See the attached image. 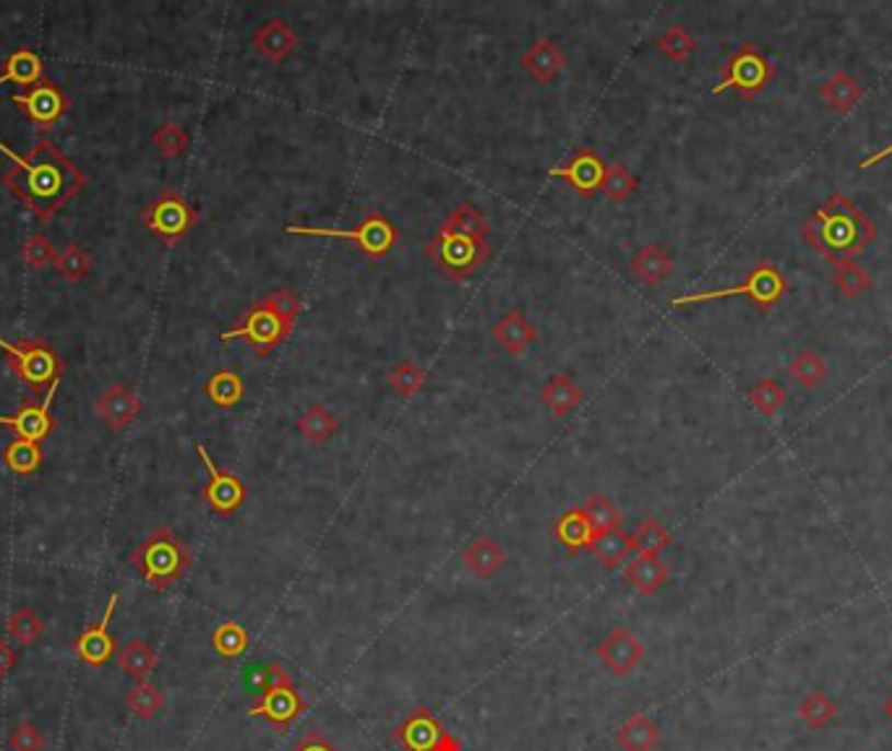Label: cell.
I'll use <instances>...</instances> for the list:
<instances>
[{"label": "cell", "instance_id": "cell-53", "mask_svg": "<svg viewBox=\"0 0 892 751\" xmlns=\"http://www.w3.org/2000/svg\"><path fill=\"white\" fill-rule=\"evenodd\" d=\"M9 743H11V751H43L45 736H43V730L34 726V722L24 720L11 730Z\"/></svg>", "mask_w": 892, "mask_h": 751}, {"label": "cell", "instance_id": "cell-13", "mask_svg": "<svg viewBox=\"0 0 892 751\" xmlns=\"http://www.w3.org/2000/svg\"><path fill=\"white\" fill-rule=\"evenodd\" d=\"M196 452L209 473L207 486L202 488V499L207 501L211 512L219 516L236 514L238 509L245 504V499H249V488H245V483L238 478L236 473L217 467L215 459H211V454L207 452V446L196 444Z\"/></svg>", "mask_w": 892, "mask_h": 751}, {"label": "cell", "instance_id": "cell-23", "mask_svg": "<svg viewBox=\"0 0 892 751\" xmlns=\"http://www.w3.org/2000/svg\"><path fill=\"white\" fill-rule=\"evenodd\" d=\"M663 730L657 722L644 713H634L624 726L616 730L614 741L624 751H655L661 747Z\"/></svg>", "mask_w": 892, "mask_h": 751}, {"label": "cell", "instance_id": "cell-22", "mask_svg": "<svg viewBox=\"0 0 892 751\" xmlns=\"http://www.w3.org/2000/svg\"><path fill=\"white\" fill-rule=\"evenodd\" d=\"M491 337L493 342L501 344L510 355H523L525 350L538 340V329H535L519 311H510L493 323Z\"/></svg>", "mask_w": 892, "mask_h": 751}, {"label": "cell", "instance_id": "cell-54", "mask_svg": "<svg viewBox=\"0 0 892 751\" xmlns=\"http://www.w3.org/2000/svg\"><path fill=\"white\" fill-rule=\"evenodd\" d=\"M287 751H340V749L334 747L332 739L321 733V730H311V733H306L304 739L295 741Z\"/></svg>", "mask_w": 892, "mask_h": 751}, {"label": "cell", "instance_id": "cell-47", "mask_svg": "<svg viewBox=\"0 0 892 751\" xmlns=\"http://www.w3.org/2000/svg\"><path fill=\"white\" fill-rule=\"evenodd\" d=\"M152 144L164 160H178V157H183L185 151H188L191 136L188 130L178 126V123H162V126L152 134Z\"/></svg>", "mask_w": 892, "mask_h": 751}, {"label": "cell", "instance_id": "cell-10", "mask_svg": "<svg viewBox=\"0 0 892 751\" xmlns=\"http://www.w3.org/2000/svg\"><path fill=\"white\" fill-rule=\"evenodd\" d=\"M141 223L164 246H175L178 240L194 230V225L198 223V212L178 191H164L162 196H157L141 212Z\"/></svg>", "mask_w": 892, "mask_h": 751}, {"label": "cell", "instance_id": "cell-25", "mask_svg": "<svg viewBox=\"0 0 892 751\" xmlns=\"http://www.w3.org/2000/svg\"><path fill=\"white\" fill-rule=\"evenodd\" d=\"M629 269L642 285L657 287L671 277V272H674V259H671L661 246H644L634 253V259L629 261Z\"/></svg>", "mask_w": 892, "mask_h": 751}, {"label": "cell", "instance_id": "cell-28", "mask_svg": "<svg viewBox=\"0 0 892 751\" xmlns=\"http://www.w3.org/2000/svg\"><path fill=\"white\" fill-rule=\"evenodd\" d=\"M540 399H544V405L553 412L556 418H564L572 410L580 408L585 395H582V389L572 382V376L556 374L544 384V389H540Z\"/></svg>", "mask_w": 892, "mask_h": 751}, {"label": "cell", "instance_id": "cell-21", "mask_svg": "<svg viewBox=\"0 0 892 751\" xmlns=\"http://www.w3.org/2000/svg\"><path fill=\"white\" fill-rule=\"evenodd\" d=\"M523 68L538 84H548L567 68V55L556 39L540 37L523 55Z\"/></svg>", "mask_w": 892, "mask_h": 751}, {"label": "cell", "instance_id": "cell-37", "mask_svg": "<svg viewBox=\"0 0 892 751\" xmlns=\"http://www.w3.org/2000/svg\"><path fill=\"white\" fill-rule=\"evenodd\" d=\"M211 647L222 660H238L249 652L251 637L243 624L238 622H222L211 634Z\"/></svg>", "mask_w": 892, "mask_h": 751}, {"label": "cell", "instance_id": "cell-38", "mask_svg": "<svg viewBox=\"0 0 892 751\" xmlns=\"http://www.w3.org/2000/svg\"><path fill=\"white\" fill-rule=\"evenodd\" d=\"M43 634H45L43 618H39L37 613L30 608V605H22L19 611H13L9 624H5V637H11L13 642L22 645V647L39 642Z\"/></svg>", "mask_w": 892, "mask_h": 751}, {"label": "cell", "instance_id": "cell-44", "mask_svg": "<svg viewBox=\"0 0 892 751\" xmlns=\"http://www.w3.org/2000/svg\"><path fill=\"white\" fill-rule=\"evenodd\" d=\"M126 705L136 715V718L152 720L155 715H160V709L164 707V697L155 684H149V681H139V684H136L131 692L126 694Z\"/></svg>", "mask_w": 892, "mask_h": 751}, {"label": "cell", "instance_id": "cell-35", "mask_svg": "<svg viewBox=\"0 0 892 751\" xmlns=\"http://www.w3.org/2000/svg\"><path fill=\"white\" fill-rule=\"evenodd\" d=\"M298 431L304 433L306 441L311 444H327L334 433L340 431V420L329 412L324 405H308L304 416L298 420Z\"/></svg>", "mask_w": 892, "mask_h": 751}, {"label": "cell", "instance_id": "cell-29", "mask_svg": "<svg viewBox=\"0 0 892 751\" xmlns=\"http://www.w3.org/2000/svg\"><path fill=\"white\" fill-rule=\"evenodd\" d=\"M668 577L671 569L661 561V556H637L627 567V582L642 595H655Z\"/></svg>", "mask_w": 892, "mask_h": 751}, {"label": "cell", "instance_id": "cell-36", "mask_svg": "<svg viewBox=\"0 0 892 751\" xmlns=\"http://www.w3.org/2000/svg\"><path fill=\"white\" fill-rule=\"evenodd\" d=\"M590 550H593V556L598 558L603 567L614 569L627 561V556L634 550V541H631V535L621 533V530H614V533L595 535Z\"/></svg>", "mask_w": 892, "mask_h": 751}, {"label": "cell", "instance_id": "cell-50", "mask_svg": "<svg viewBox=\"0 0 892 751\" xmlns=\"http://www.w3.org/2000/svg\"><path fill=\"white\" fill-rule=\"evenodd\" d=\"M22 259L30 269H45L47 264H55L58 251H55V246L43 236V232H32L22 246Z\"/></svg>", "mask_w": 892, "mask_h": 751}, {"label": "cell", "instance_id": "cell-15", "mask_svg": "<svg viewBox=\"0 0 892 751\" xmlns=\"http://www.w3.org/2000/svg\"><path fill=\"white\" fill-rule=\"evenodd\" d=\"M58 387L60 384H53V387L47 389L43 402H39V399H30V402H24L22 408H19L16 412H11V416H0V425H3V429H11L19 439L37 441V444H43V441L55 431V418L50 412V405H53V397H55V391H58Z\"/></svg>", "mask_w": 892, "mask_h": 751}, {"label": "cell", "instance_id": "cell-18", "mask_svg": "<svg viewBox=\"0 0 892 751\" xmlns=\"http://www.w3.org/2000/svg\"><path fill=\"white\" fill-rule=\"evenodd\" d=\"M94 412L107 429L126 431L141 416V399L126 384H110L94 402Z\"/></svg>", "mask_w": 892, "mask_h": 751}, {"label": "cell", "instance_id": "cell-5", "mask_svg": "<svg viewBox=\"0 0 892 751\" xmlns=\"http://www.w3.org/2000/svg\"><path fill=\"white\" fill-rule=\"evenodd\" d=\"M786 291H788V282L784 277V272H780V269L775 264H767V261H765V264L754 266L750 272V277H746L736 287H723V291L682 295V298L671 300V306L684 308V306H695V303L741 298V295H744V298H750L754 306L762 308V311H770L773 306H778V303L784 300Z\"/></svg>", "mask_w": 892, "mask_h": 751}, {"label": "cell", "instance_id": "cell-27", "mask_svg": "<svg viewBox=\"0 0 892 751\" xmlns=\"http://www.w3.org/2000/svg\"><path fill=\"white\" fill-rule=\"evenodd\" d=\"M45 79V60L39 58L34 50H22L11 53L3 64V76H0V84H19V87H34Z\"/></svg>", "mask_w": 892, "mask_h": 751}, {"label": "cell", "instance_id": "cell-45", "mask_svg": "<svg viewBox=\"0 0 892 751\" xmlns=\"http://www.w3.org/2000/svg\"><path fill=\"white\" fill-rule=\"evenodd\" d=\"M631 541H634L637 556H661L663 550L671 546V533L661 525V522L650 516V520H644L642 525L637 527Z\"/></svg>", "mask_w": 892, "mask_h": 751}, {"label": "cell", "instance_id": "cell-43", "mask_svg": "<svg viewBox=\"0 0 892 751\" xmlns=\"http://www.w3.org/2000/svg\"><path fill=\"white\" fill-rule=\"evenodd\" d=\"M657 50H661L665 58L674 60V64H686V60L691 58V53H695V37H691V32L686 30L682 24H674L668 26L661 37H657Z\"/></svg>", "mask_w": 892, "mask_h": 751}, {"label": "cell", "instance_id": "cell-39", "mask_svg": "<svg viewBox=\"0 0 892 751\" xmlns=\"http://www.w3.org/2000/svg\"><path fill=\"white\" fill-rule=\"evenodd\" d=\"M799 718L804 720L812 730H825L830 722L838 718V705H835V702L830 699L825 692L816 689V692L807 694V697L801 699Z\"/></svg>", "mask_w": 892, "mask_h": 751}, {"label": "cell", "instance_id": "cell-7", "mask_svg": "<svg viewBox=\"0 0 892 751\" xmlns=\"http://www.w3.org/2000/svg\"><path fill=\"white\" fill-rule=\"evenodd\" d=\"M293 329H295V323L283 319V316L274 311L270 303L262 298V300L253 303L249 311H245L243 321L236 323L232 329H225V332L219 334V340L222 342L243 340V342H249L259 355H270L272 350H277L279 344H285L287 340H290Z\"/></svg>", "mask_w": 892, "mask_h": 751}, {"label": "cell", "instance_id": "cell-34", "mask_svg": "<svg viewBox=\"0 0 892 751\" xmlns=\"http://www.w3.org/2000/svg\"><path fill=\"white\" fill-rule=\"evenodd\" d=\"M864 98V87L850 73H835L822 84V100L827 102L830 110L846 113Z\"/></svg>", "mask_w": 892, "mask_h": 751}, {"label": "cell", "instance_id": "cell-51", "mask_svg": "<svg viewBox=\"0 0 892 751\" xmlns=\"http://www.w3.org/2000/svg\"><path fill=\"white\" fill-rule=\"evenodd\" d=\"M603 191L610 202H627V198L637 191V178L624 168V164H614L606 172V181H603Z\"/></svg>", "mask_w": 892, "mask_h": 751}, {"label": "cell", "instance_id": "cell-16", "mask_svg": "<svg viewBox=\"0 0 892 751\" xmlns=\"http://www.w3.org/2000/svg\"><path fill=\"white\" fill-rule=\"evenodd\" d=\"M115 605H118V595L113 592L107 601L102 622L92 624L89 629L81 631L77 637V642H73V655H77L79 660H84L87 665H92V668L105 665L115 658V652H118V645H115L113 634H110V629H107L110 618H113V613H115Z\"/></svg>", "mask_w": 892, "mask_h": 751}, {"label": "cell", "instance_id": "cell-14", "mask_svg": "<svg viewBox=\"0 0 892 751\" xmlns=\"http://www.w3.org/2000/svg\"><path fill=\"white\" fill-rule=\"evenodd\" d=\"M11 100L34 123V128L43 130V134L68 113V98L47 79L34 84L30 92L13 94Z\"/></svg>", "mask_w": 892, "mask_h": 751}, {"label": "cell", "instance_id": "cell-41", "mask_svg": "<svg viewBox=\"0 0 892 751\" xmlns=\"http://www.w3.org/2000/svg\"><path fill=\"white\" fill-rule=\"evenodd\" d=\"M788 374H791L796 382L801 384L804 389H816L822 382H825L827 376V365H825V357L812 353V350H801L799 355L793 357L791 363H788Z\"/></svg>", "mask_w": 892, "mask_h": 751}, {"label": "cell", "instance_id": "cell-55", "mask_svg": "<svg viewBox=\"0 0 892 751\" xmlns=\"http://www.w3.org/2000/svg\"><path fill=\"white\" fill-rule=\"evenodd\" d=\"M16 663H19L16 650L9 645V639L0 637V679L11 676V671L16 668Z\"/></svg>", "mask_w": 892, "mask_h": 751}, {"label": "cell", "instance_id": "cell-17", "mask_svg": "<svg viewBox=\"0 0 892 751\" xmlns=\"http://www.w3.org/2000/svg\"><path fill=\"white\" fill-rule=\"evenodd\" d=\"M595 655L603 660L614 676H629L634 668H640L644 658V647L627 626H616L603 642L595 647Z\"/></svg>", "mask_w": 892, "mask_h": 751}, {"label": "cell", "instance_id": "cell-6", "mask_svg": "<svg viewBox=\"0 0 892 751\" xmlns=\"http://www.w3.org/2000/svg\"><path fill=\"white\" fill-rule=\"evenodd\" d=\"M425 257L434 261L449 280L465 282L489 261L491 243L489 240L438 230L436 238L425 248Z\"/></svg>", "mask_w": 892, "mask_h": 751}, {"label": "cell", "instance_id": "cell-1", "mask_svg": "<svg viewBox=\"0 0 892 751\" xmlns=\"http://www.w3.org/2000/svg\"><path fill=\"white\" fill-rule=\"evenodd\" d=\"M0 151L13 162L0 181L39 223H50L87 185L84 172L47 136H39L30 155H19L5 141H0Z\"/></svg>", "mask_w": 892, "mask_h": 751}, {"label": "cell", "instance_id": "cell-4", "mask_svg": "<svg viewBox=\"0 0 892 751\" xmlns=\"http://www.w3.org/2000/svg\"><path fill=\"white\" fill-rule=\"evenodd\" d=\"M0 350L5 353V365L19 382H24L34 395L60 384L66 361L45 340H19L9 342L0 337Z\"/></svg>", "mask_w": 892, "mask_h": 751}, {"label": "cell", "instance_id": "cell-52", "mask_svg": "<svg viewBox=\"0 0 892 751\" xmlns=\"http://www.w3.org/2000/svg\"><path fill=\"white\" fill-rule=\"evenodd\" d=\"M270 306L277 311L283 319H287L290 323L298 321V316L304 314V300L295 295L290 287H279V291H272L270 295L264 298Z\"/></svg>", "mask_w": 892, "mask_h": 751}, {"label": "cell", "instance_id": "cell-49", "mask_svg": "<svg viewBox=\"0 0 892 751\" xmlns=\"http://www.w3.org/2000/svg\"><path fill=\"white\" fill-rule=\"evenodd\" d=\"M786 399H788L786 389L780 387V384L775 382V378H759V382L754 384L752 391H750V402H752L754 408H757L765 418H773L775 412L784 408Z\"/></svg>", "mask_w": 892, "mask_h": 751}, {"label": "cell", "instance_id": "cell-19", "mask_svg": "<svg viewBox=\"0 0 892 751\" xmlns=\"http://www.w3.org/2000/svg\"><path fill=\"white\" fill-rule=\"evenodd\" d=\"M606 172H608V164L603 162L593 149L585 147V149H580L577 155H574L572 160L564 164V168H553L551 175L564 178V181H569V185H572L580 196L590 198V196L598 194V189H603Z\"/></svg>", "mask_w": 892, "mask_h": 751}, {"label": "cell", "instance_id": "cell-33", "mask_svg": "<svg viewBox=\"0 0 892 751\" xmlns=\"http://www.w3.org/2000/svg\"><path fill=\"white\" fill-rule=\"evenodd\" d=\"M442 230L444 232H455V236H470V238L489 240L491 225H489V219H485V215L478 209L476 204L465 202V204H459L449 217H446Z\"/></svg>", "mask_w": 892, "mask_h": 751}, {"label": "cell", "instance_id": "cell-40", "mask_svg": "<svg viewBox=\"0 0 892 751\" xmlns=\"http://www.w3.org/2000/svg\"><path fill=\"white\" fill-rule=\"evenodd\" d=\"M55 272H58L60 280L77 285V282L87 280L89 272H92V257H89L87 248H81L79 243L66 246L64 251L58 253V259H55Z\"/></svg>", "mask_w": 892, "mask_h": 751}, {"label": "cell", "instance_id": "cell-8", "mask_svg": "<svg viewBox=\"0 0 892 751\" xmlns=\"http://www.w3.org/2000/svg\"><path fill=\"white\" fill-rule=\"evenodd\" d=\"M285 232L290 236H306V238H338V240H353L358 251L366 253L368 259H384L392 251L397 243V227L389 217L384 215H368L358 227L353 230H334V227H304V225H287Z\"/></svg>", "mask_w": 892, "mask_h": 751}, {"label": "cell", "instance_id": "cell-26", "mask_svg": "<svg viewBox=\"0 0 892 751\" xmlns=\"http://www.w3.org/2000/svg\"><path fill=\"white\" fill-rule=\"evenodd\" d=\"M462 561L468 564V569L476 577H480V580H491L493 574H499V571L504 569L506 554L493 537H476V541L462 550Z\"/></svg>", "mask_w": 892, "mask_h": 751}, {"label": "cell", "instance_id": "cell-30", "mask_svg": "<svg viewBox=\"0 0 892 751\" xmlns=\"http://www.w3.org/2000/svg\"><path fill=\"white\" fill-rule=\"evenodd\" d=\"M204 395H207L209 402L219 410L238 408L245 397L243 378H240L236 371H230V368L217 371V374H211L209 382L204 384Z\"/></svg>", "mask_w": 892, "mask_h": 751}, {"label": "cell", "instance_id": "cell-9", "mask_svg": "<svg viewBox=\"0 0 892 751\" xmlns=\"http://www.w3.org/2000/svg\"><path fill=\"white\" fill-rule=\"evenodd\" d=\"M773 76H775V68L770 60L765 58V53H762L754 43H746V45H741L729 60H725L723 79H720V84L712 87V94L739 92L741 98L750 100L770 84Z\"/></svg>", "mask_w": 892, "mask_h": 751}, {"label": "cell", "instance_id": "cell-46", "mask_svg": "<svg viewBox=\"0 0 892 751\" xmlns=\"http://www.w3.org/2000/svg\"><path fill=\"white\" fill-rule=\"evenodd\" d=\"M585 514L593 525L595 535L603 533H614V530H621V514L616 512V507L610 504V499L606 493H593L585 504Z\"/></svg>", "mask_w": 892, "mask_h": 751}, {"label": "cell", "instance_id": "cell-2", "mask_svg": "<svg viewBox=\"0 0 892 751\" xmlns=\"http://www.w3.org/2000/svg\"><path fill=\"white\" fill-rule=\"evenodd\" d=\"M804 240L830 264H840L874 243L877 227L843 191H835L804 223Z\"/></svg>", "mask_w": 892, "mask_h": 751}, {"label": "cell", "instance_id": "cell-56", "mask_svg": "<svg viewBox=\"0 0 892 751\" xmlns=\"http://www.w3.org/2000/svg\"><path fill=\"white\" fill-rule=\"evenodd\" d=\"M890 155H892V144H890V147H884L882 151H877V155H871V157H869V160H864V162H861V170H869V168H874V164H877V162H882V160H884V157H890Z\"/></svg>", "mask_w": 892, "mask_h": 751}, {"label": "cell", "instance_id": "cell-31", "mask_svg": "<svg viewBox=\"0 0 892 751\" xmlns=\"http://www.w3.org/2000/svg\"><path fill=\"white\" fill-rule=\"evenodd\" d=\"M118 665L126 676H131L139 684V681H147L152 676V671L157 668V650L152 645L144 642V639H131L118 652Z\"/></svg>", "mask_w": 892, "mask_h": 751}, {"label": "cell", "instance_id": "cell-11", "mask_svg": "<svg viewBox=\"0 0 892 751\" xmlns=\"http://www.w3.org/2000/svg\"><path fill=\"white\" fill-rule=\"evenodd\" d=\"M306 707L304 694L298 692L293 676L283 671L270 686L262 689V697L249 707V715L251 718H264L274 730H290L293 722L306 713Z\"/></svg>", "mask_w": 892, "mask_h": 751}, {"label": "cell", "instance_id": "cell-32", "mask_svg": "<svg viewBox=\"0 0 892 751\" xmlns=\"http://www.w3.org/2000/svg\"><path fill=\"white\" fill-rule=\"evenodd\" d=\"M3 462L5 467L13 475H22V478H30L43 467L45 462V452H43V444H37V441H24V439H13L9 446L3 450Z\"/></svg>", "mask_w": 892, "mask_h": 751}, {"label": "cell", "instance_id": "cell-57", "mask_svg": "<svg viewBox=\"0 0 892 751\" xmlns=\"http://www.w3.org/2000/svg\"><path fill=\"white\" fill-rule=\"evenodd\" d=\"M884 713H888V718L892 720V694L888 697V702H884Z\"/></svg>", "mask_w": 892, "mask_h": 751}, {"label": "cell", "instance_id": "cell-24", "mask_svg": "<svg viewBox=\"0 0 892 751\" xmlns=\"http://www.w3.org/2000/svg\"><path fill=\"white\" fill-rule=\"evenodd\" d=\"M553 535L569 554H580V550H590L593 546L595 530L590 525L585 509H569L553 522Z\"/></svg>", "mask_w": 892, "mask_h": 751}, {"label": "cell", "instance_id": "cell-48", "mask_svg": "<svg viewBox=\"0 0 892 751\" xmlns=\"http://www.w3.org/2000/svg\"><path fill=\"white\" fill-rule=\"evenodd\" d=\"M387 378H389V387H392L400 397H415L418 391L425 387V382H428V374H425L418 363L402 361V363H397L392 371H389Z\"/></svg>", "mask_w": 892, "mask_h": 751}, {"label": "cell", "instance_id": "cell-3", "mask_svg": "<svg viewBox=\"0 0 892 751\" xmlns=\"http://www.w3.org/2000/svg\"><path fill=\"white\" fill-rule=\"evenodd\" d=\"M131 567L139 571V577L149 588L164 592L181 582L188 569L194 567V554L170 527H157L147 541L134 548L128 556Z\"/></svg>", "mask_w": 892, "mask_h": 751}, {"label": "cell", "instance_id": "cell-20", "mask_svg": "<svg viewBox=\"0 0 892 751\" xmlns=\"http://www.w3.org/2000/svg\"><path fill=\"white\" fill-rule=\"evenodd\" d=\"M298 43L300 37L285 19H270V22L253 32V50L270 60V64H283L285 58H290Z\"/></svg>", "mask_w": 892, "mask_h": 751}, {"label": "cell", "instance_id": "cell-12", "mask_svg": "<svg viewBox=\"0 0 892 751\" xmlns=\"http://www.w3.org/2000/svg\"><path fill=\"white\" fill-rule=\"evenodd\" d=\"M394 741L404 751H462V743L428 707H415L394 730Z\"/></svg>", "mask_w": 892, "mask_h": 751}, {"label": "cell", "instance_id": "cell-42", "mask_svg": "<svg viewBox=\"0 0 892 751\" xmlns=\"http://www.w3.org/2000/svg\"><path fill=\"white\" fill-rule=\"evenodd\" d=\"M833 282H835V287H838V291L850 300L861 298V295L871 287L869 272L864 266L856 264V261H840V264H835Z\"/></svg>", "mask_w": 892, "mask_h": 751}]
</instances>
